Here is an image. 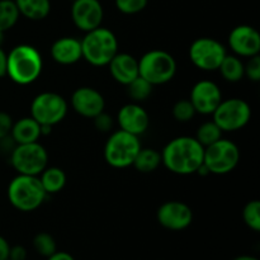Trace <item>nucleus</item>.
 <instances>
[{"label": "nucleus", "mask_w": 260, "mask_h": 260, "mask_svg": "<svg viewBox=\"0 0 260 260\" xmlns=\"http://www.w3.org/2000/svg\"><path fill=\"white\" fill-rule=\"evenodd\" d=\"M160 154L161 164L169 172L178 175H189L197 173L203 165L205 147L196 137L179 136L168 142Z\"/></svg>", "instance_id": "f257e3e1"}, {"label": "nucleus", "mask_w": 260, "mask_h": 260, "mask_svg": "<svg viewBox=\"0 0 260 260\" xmlns=\"http://www.w3.org/2000/svg\"><path fill=\"white\" fill-rule=\"evenodd\" d=\"M43 61L40 51L30 45H18L7 53V75L18 85H29L40 78Z\"/></svg>", "instance_id": "f03ea898"}, {"label": "nucleus", "mask_w": 260, "mask_h": 260, "mask_svg": "<svg viewBox=\"0 0 260 260\" xmlns=\"http://www.w3.org/2000/svg\"><path fill=\"white\" fill-rule=\"evenodd\" d=\"M7 193L10 205L22 212L37 210L47 197L40 178L35 175L18 174L8 185Z\"/></svg>", "instance_id": "7ed1b4c3"}, {"label": "nucleus", "mask_w": 260, "mask_h": 260, "mask_svg": "<svg viewBox=\"0 0 260 260\" xmlns=\"http://www.w3.org/2000/svg\"><path fill=\"white\" fill-rule=\"evenodd\" d=\"M81 41L83 58L93 66H107L118 52V40L111 29L98 27L85 32Z\"/></svg>", "instance_id": "20e7f679"}, {"label": "nucleus", "mask_w": 260, "mask_h": 260, "mask_svg": "<svg viewBox=\"0 0 260 260\" xmlns=\"http://www.w3.org/2000/svg\"><path fill=\"white\" fill-rule=\"evenodd\" d=\"M141 147L139 137L118 129L113 132L106 142L104 159L112 168L124 169L132 167Z\"/></svg>", "instance_id": "39448f33"}, {"label": "nucleus", "mask_w": 260, "mask_h": 260, "mask_svg": "<svg viewBox=\"0 0 260 260\" xmlns=\"http://www.w3.org/2000/svg\"><path fill=\"white\" fill-rule=\"evenodd\" d=\"M177 74V61L164 50H151L139 60V75L152 86L162 85Z\"/></svg>", "instance_id": "423d86ee"}, {"label": "nucleus", "mask_w": 260, "mask_h": 260, "mask_svg": "<svg viewBox=\"0 0 260 260\" xmlns=\"http://www.w3.org/2000/svg\"><path fill=\"white\" fill-rule=\"evenodd\" d=\"M240 161V149L235 142L220 139L205 147L203 165L210 174L223 175L233 172Z\"/></svg>", "instance_id": "0eeeda50"}, {"label": "nucleus", "mask_w": 260, "mask_h": 260, "mask_svg": "<svg viewBox=\"0 0 260 260\" xmlns=\"http://www.w3.org/2000/svg\"><path fill=\"white\" fill-rule=\"evenodd\" d=\"M213 122L222 132H235L244 128L251 118V108L248 102L240 98L221 101L212 113Z\"/></svg>", "instance_id": "6e6552de"}, {"label": "nucleus", "mask_w": 260, "mask_h": 260, "mask_svg": "<svg viewBox=\"0 0 260 260\" xmlns=\"http://www.w3.org/2000/svg\"><path fill=\"white\" fill-rule=\"evenodd\" d=\"M10 162L18 174L38 177L47 168V150L38 141L17 145L10 155Z\"/></svg>", "instance_id": "1a4fd4ad"}, {"label": "nucleus", "mask_w": 260, "mask_h": 260, "mask_svg": "<svg viewBox=\"0 0 260 260\" xmlns=\"http://www.w3.org/2000/svg\"><path fill=\"white\" fill-rule=\"evenodd\" d=\"M68 114V102L62 95L53 91H45L33 98L30 117L42 126H55Z\"/></svg>", "instance_id": "9d476101"}, {"label": "nucleus", "mask_w": 260, "mask_h": 260, "mask_svg": "<svg viewBox=\"0 0 260 260\" xmlns=\"http://www.w3.org/2000/svg\"><path fill=\"white\" fill-rule=\"evenodd\" d=\"M228 55L225 46L215 38L201 37L189 47V58L193 65L203 71H216Z\"/></svg>", "instance_id": "9b49d317"}, {"label": "nucleus", "mask_w": 260, "mask_h": 260, "mask_svg": "<svg viewBox=\"0 0 260 260\" xmlns=\"http://www.w3.org/2000/svg\"><path fill=\"white\" fill-rule=\"evenodd\" d=\"M157 222L170 231H182L189 228L193 212L189 206L180 201H169L157 208Z\"/></svg>", "instance_id": "f8f14e48"}, {"label": "nucleus", "mask_w": 260, "mask_h": 260, "mask_svg": "<svg viewBox=\"0 0 260 260\" xmlns=\"http://www.w3.org/2000/svg\"><path fill=\"white\" fill-rule=\"evenodd\" d=\"M104 10L99 0H74L71 5V19L83 32L101 27Z\"/></svg>", "instance_id": "ddd939ff"}, {"label": "nucleus", "mask_w": 260, "mask_h": 260, "mask_svg": "<svg viewBox=\"0 0 260 260\" xmlns=\"http://www.w3.org/2000/svg\"><path fill=\"white\" fill-rule=\"evenodd\" d=\"M229 46L239 57H251L260 52V36L254 27L240 24L233 28L229 35Z\"/></svg>", "instance_id": "4468645a"}, {"label": "nucleus", "mask_w": 260, "mask_h": 260, "mask_svg": "<svg viewBox=\"0 0 260 260\" xmlns=\"http://www.w3.org/2000/svg\"><path fill=\"white\" fill-rule=\"evenodd\" d=\"M190 103L200 114H212L222 101V93L216 83L211 80H201L194 84L190 90Z\"/></svg>", "instance_id": "2eb2a0df"}, {"label": "nucleus", "mask_w": 260, "mask_h": 260, "mask_svg": "<svg viewBox=\"0 0 260 260\" xmlns=\"http://www.w3.org/2000/svg\"><path fill=\"white\" fill-rule=\"evenodd\" d=\"M70 103L76 113L91 119L104 112L106 108L104 96L101 91L91 86H81L76 89L71 95Z\"/></svg>", "instance_id": "dca6fc26"}, {"label": "nucleus", "mask_w": 260, "mask_h": 260, "mask_svg": "<svg viewBox=\"0 0 260 260\" xmlns=\"http://www.w3.org/2000/svg\"><path fill=\"white\" fill-rule=\"evenodd\" d=\"M119 129L140 137L147 131L150 124L149 113L139 103L124 104L117 114Z\"/></svg>", "instance_id": "f3484780"}, {"label": "nucleus", "mask_w": 260, "mask_h": 260, "mask_svg": "<svg viewBox=\"0 0 260 260\" xmlns=\"http://www.w3.org/2000/svg\"><path fill=\"white\" fill-rule=\"evenodd\" d=\"M107 66L112 78L122 85H128L139 76V60L129 53L117 52Z\"/></svg>", "instance_id": "a211bd4d"}, {"label": "nucleus", "mask_w": 260, "mask_h": 260, "mask_svg": "<svg viewBox=\"0 0 260 260\" xmlns=\"http://www.w3.org/2000/svg\"><path fill=\"white\" fill-rule=\"evenodd\" d=\"M51 57L60 65H74L83 58L81 41L75 37H61L51 46Z\"/></svg>", "instance_id": "6ab92c4d"}, {"label": "nucleus", "mask_w": 260, "mask_h": 260, "mask_svg": "<svg viewBox=\"0 0 260 260\" xmlns=\"http://www.w3.org/2000/svg\"><path fill=\"white\" fill-rule=\"evenodd\" d=\"M41 136V124L30 116L23 117L14 122L10 132V137L17 145L37 142Z\"/></svg>", "instance_id": "aec40b11"}, {"label": "nucleus", "mask_w": 260, "mask_h": 260, "mask_svg": "<svg viewBox=\"0 0 260 260\" xmlns=\"http://www.w3.org/2000/svg\"><path fill=\"white\" fill-rule=\"evenodd\" d=\"M19 14L30 20H42L51 12L50 0H14Z\"/></svg>", "instance_id": "412c9836"}, {"label": "nucleus", "mask_w": 260, "mask_h": 260, "mask_svg": "<svg viewBox=\"0 0 260 260\" xmlns=\"http://www.w3.org/2000/svg\"><path fill=\"white\" fill-rule=\"evenodd\" d=\"M40 182L45 189L46 194H56L63 189L66 185V174L61 168H46L40 174Z\"/></svg>", "instance_id": "4be33fe9"}, {"label": "nucleus", "mask_w": 260, "mask_h": 260, "mask_svg": "<svg viewBox=\"0 0 260 260\" xmlns=\"http://www.w3.org/2000/svg\"><path fill=\"white\" fill-rule=\"evenodd\" d=\"M161 164V154L151 147H141L132 167L140 173H152Z\"/></svg>", "instance_id": "5701e85b"}, {"label": "nucleus", "mask_w": 260, "mask_h": 260, "mask_svg": "<svg viewBox=\"0 0 260 260\" xmlns=\"http://www.w3.org/2000/svg\"><path fill=\"white\" fill-rule=\"evenodd\" d=\"M218 70H220L222 78L229 83H238L245 76L244 62L236 55H226Z\"/></svg>", "instance_id": "b1692460"}, {"label": "nucleus", "mask_w": 260, "mask_h": 260, "mask_svg": "<svg viewBox=\"0 0 260 260\" xmlns=\"http://www.w3.org/2000/svg\"><path fill=\"white\" fill-rule=\"evenodd\" d=\"M20 14L14 0H0V30L7 32L17 24Z\"/></svg>", "instance_id": "393cba45"}, {"label": "nucleus", "mask_w": 260, "mask_h": 260, "mask_svg": "<svg viewBox=\"0 0 260 260\" xmlns=\"http://www.w3.org/2000/svg\"><path fill=\"white\" fill-rule=\"evenodd\" d=\"M220 139H222V131H221L220 127L212 121L203 122L200 127H198L197 132H196V140L202 145L203 147H207L210 145L215 144L216 141H218Z\"/></svg>", "instance_id": "a878e982"}, {"label": "nucleus", "mask_w": 260, "mask_h": 260, "mask_svg": "<svg viewBox=\"0 0 260 260\" xmlns=\"http://www.w3.org/2000/svg\"><path fill=\"white\" fill-rule=\"evenodd\" d=\"M126 86H127V93H128L129 98H131L134 102H136V103L146 101V99L151 95L152 88H154L149 81H146L140 75Z\"/></svg>", "instance_id": "bb28decb"}, {"label": "nucleus", "mask_w": 260, "mask_h": 260, "mask_svg": "<svg viewBox=\"0 0 260 260\" xmlns=\"http://www.w3.org/2000/svg\"><path fill=\"white\" fill-rule=\"evenodd\" d=\"M33 249L40 254L41 256L47 259L57 251V245L53 236L48 233H40L33 238L32 241Z\"/></svg>", "instance_id": "cd10ccee"}, {"label": "nucleus", "mask_w": 260, "mask_h": 260, "mask_svg": "<svg viewBox=\"0 0 260 260\" xmlns=\"http://www.w3.org/2000/svg\"><path fill=\"white\" fill-rule=\"evenodd\" d=\"M243 220L250 230L260 231V202L254 200L245 205L243 210Z\"/></svg>", "instance_id": "c85d7f7f"}, {"label": "nucleus", "mask_w": 260, "mask_h": 260, "mask_svg": "<svg viewBox=\"0 0 260 260\" xmlns=\"http://www.w3.org/2000/svg\"><path fill=\"white\" fill-rule=\"evenodd\" d=\"M197 114L194 107L190 103L189 99H182L178 101L173 107V117L178 122H189L192 121L193 117Z\"/></svg>", "instance_id": "c756f323"}, {"label": "nucleus", "mask_w": 260, "mask_h": 260, "mask_svg": "<svg viewBox=\"0 0 260 260\" xmlns=\"http://www.w3.org/2000/svg\"><path fill=\"white\" fill-rule=\"evenodd\" d=\"M114 4L123 14L134 15L142 12L149 4V0H114Z\"/></svg>", "instance_id": "7c9ffc66"}, {"label": "nucleus", "mask_w": 260, "mask_h": 260, "mask_svg": "<svg viewBox=\"0 0 260 260\" xmlns=\"http://www.w3.org/2000/svg\"><path fill=\"white\" fill-rule=\"evenodd\" d=\"M244 73L249 80L258 83L260 81V56L255 55L249 57L248 62L244 63Z\"/></svg>", "instance_id": "2f4dec72"}, {"label": "nucleus", "mask_w": 260, "mask_h": 260, "mask_svg": "<svg viewBox=\"0 0 260 260\" xmlns=\"http://www.w3.org/2000/svg\"><path fill=\"white\" fill-rule=\"evenodd\" d=\"M93 121L95 128L101 132H109L113 128V118L109 114H107L106 112H102L101 114L94 117Z\"/></svg>", "instance_id": "473e14b6"}, {"label": "nucleus", "mask_w": 260, "mask_h": 260, "mask_svg": "<svg viewBox=\"0 0 260 260\" xmlns=\"http://www.w3.org/2000/svg\"><path fill=\"white\" fill-rule=\"evenodd\" d=\"M13 118L7 112H0V140H5L10 136L13 127Z\"/></svg>", "instance_id": "72a5a7b5"}, {"label": "nucleus", "mask_w": 260, "mask_h": 260, "mask_svg": "<svg viewBox=\"0 0 260 260\" xmlns=\"http://www.w3.org/2000/svg\"><path fill=\"white\" fill-rule=\"evenodd\" d=\"M27 259V250L24 246L15 245L10 246L9 251V259L8 260H25Z\"/></svg>", "instance_id": "f704fd0d"}, {"label": "nucleus", "mask_w": 260, "mask_h": 260, "mask_svg": "<svg viewBox=\"0 0 260 260\" xmlns=\"http://www.w3.org/2000/svg\"><path fill=\"white\" fill-rule=\"evenodd\" d=\"M9 251L10 245L7 241L4 236L0 235V260H8L9 259Z\"/></svg>", "instance_id": "c9c22d12"}, {"label": "nucleus", "mask_w": 260, "mask_h": 260, "mask_svg": "<svg viewBox=\"0 0 260 260\" xmlns=\"http://www.w3.org/2000/svg\"><path fill=\"white\" fill-rule=\"evenodd\" d=\"M7 75V53L0 47V79Z\"/></svg>", "instance_id": "e433bc0d"}, {"label": "nucleus", "mask_w": 260, "mask_h": 260, "mask_svg": "<svg viewBox=\"0 0 260 260\" xmlns=\"http://www.w3.org/2000/svg\"><path fill=\"white\" fill-rule=\"evenodd\" d=\"M47 260H75V258L66 251H56L52 255L48 256Z\"/></svg>", "instance_id": "4c0bfd02"}, {"label": "nucleus", "mask_w": 260, "mask_h": 260, "mask_svg": "<svg viewBox=\"0 0 260 260\" xmlns=\"http://www.w3.org/2000/svg\"><path fill=\"white\" fill-rule=\"evenodd\" d=\"M233 260H259V259L251 255H240V256H236V258Z\"/></svg>", "instance_id": "58836bf2"}, {"label": "nucleus", "mask_w": 260, "mask_h": 260, "mask_svg": "<svg viewBox=\"0 0 260 260\" xmlns=\"http://www.w3.org/2000/svg\"><path fill=\"white\" fill-rule=\"evenodd\" d=\"M3 42H4V32H2V30H0V47H2Z\"/></svg>", "instance_id": "ea45409f"}, {"label": "nucleus", "mask_w": 260, "mask_h": 260, "mask_svg": "<svg viewBox=\"0 0 260 260\" xmlns=\"http://www.w3.org/2000/svg\"><path fill=\"white\" fill-rule=\"evenodd\" d=\"M73 2H74V0H73Z\"/></svg>", "instance_id": "a19ab883"}]
</instances>
